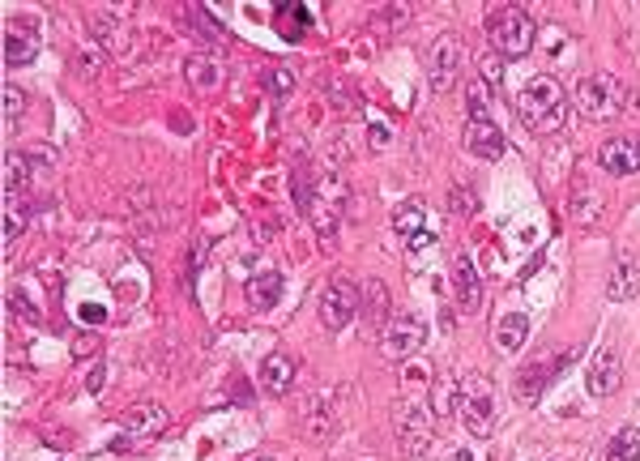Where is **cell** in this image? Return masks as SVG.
<instances>
[{"label":"cell","instance_id":"1","mask_svg":"<svg viewBox=\"0 0 640 461\" xmlns=\"http://www.w3.org/2000/svg\"><path fill=\"white\" fill-rule=\"evenodd\" d=\"M517 111L534 133H559L568 124V90L555 77H530L517 94Z\"/></svg>","mask_w":640,"mask_h":461},{"label":"cell","instance_id":"2","mask_svg":"<svg viewBox=\"0 0 640 461\" xmlns=\"http://www.w3.org/2000/svg\"><path fill=\"white\" fill-rule=\"evenodd\" d=\"M487 39L495 47V56H508V60H521L534 52V39H538V26L525 9L517 5H495L487 13Z\"/></svg>","mask_w":640,"mask_h":461},{"label":"cell","instance_id":"3","mask_svg":"<svg viewBox=\"0 0 640 461\" xmlns=\"http://www.w3.org/2000/svg\"><path fill=\"white\" fill-rule=\"evenodd\" d=\"M576 111H581L585 120H615L623 103H628V94L623 86L615 82L611 73H598V77H585V82H576Z\"/></svg>","mask_w":640,"mask_h":461},{"label":"cell","instance_id":"4","mask_svg":"<svg viewBox=\"0 0 640 461\" xmlns=\"http://www.w3.org/2000/svg\"><path fill=\"white\" fill-rule=\"evenodd\" d=\"M461 419L474 436H491V423H495V393H491V380L483 372H474L461 380Z\"/></svg>","mask_w":640,"mask_h":461},{"label":"cell","instance_id":"5","mask_svg":"<svg viewBox=\"0 0 640 461\" xmlns=\"http://www.w3.org/2000/svg\"><path fill=\"white\" fill-rule=\"evenodd\" d=\"M466 150L478 154V158H504L508 154V141L504 133L495 129V120H491V111L483 103V94H470V124H466Z\"/></svg>","mask_w":640,"mask_h":461},{"label":"cell","instance_id":"6","mask_svg":"<svg viewBox=\"0 0 640 461\" xmlns=\"http://www.w3.org/2000/svg\"><path fill=\"white\" fill-rule=\"evenodd\" d=\"M342 184L338 180H320L312 188V197H308V218H312V227L320 235V244H333L338 240V222H342Z\"/></svg>","mask_w":640,"mask_h":461},{"label":"cell","instance_id":"7","mask_svg":"<svg viewBox=\"0 0 640 461\" xmlns=\"http://www.w3.org/2000/svg\"><path fill=\"white\" fill-rule=\"evenodd\" d=\"M171 427V415L163 406H133L128 415L120 419V440L116 449H141V444L158 440Z\"/></svg>","mask_w":640,"mask_h":461},{"label":"cell","instance_id":"8","mask_svg":"<svg viewBox=\"0 0 640 461\" xmlns=\"http://www.w3.org/2000/svg\"><path fill=\"white\" fill-rule=\"evenodd\" d=\"M359 312V286L346 282V278H333L325 291H320V325H325L329 333L346 329L350 321H355Z\"/></svg>","mask_w":640,"mask_h":461},{"label":"cell","instance_id":"9","mask_svg":"<svg viewBox=\"0 0 640 461\" xmlns=\"http://www.w3.org/2000/svg\"><path fill=\"white\" fill-rule=\"evenodd\" d=\"M423 342H427V325L419 316H397V321H389L380 333V351L389 359H410Z\"/></svg>","mask_w":640,"mask_h":461},{"label":"cell","instance_id":"10","mask_svg":"<svg viewBox=\"0 0 640 461\" xmlns=\"http://www.w3.org/2000/svg\"><path fill=\"white\" fill-rule=\"evenodd\" d=\"M393 419H397V440H402V449H406L410 457H419L427 444H431V419H427V410L414 406V402H397Z\"/></svg>","mask_w":640,"mask_h":461},{"label":"cell","instance_id":"11","mask_svg":"<svg viewBox=\"0 0 640 461\" xmlns=\"http://www.w3.org/2000/svg\"><path fill=\"white\" fill-rule=\"evenodd\" d=\"M393 227L402 231V240L410 252H427L431 248V227H427V205L423 201H406V205H397V214H393Z\"/></svg>","mask_w":640,"mask_h":461},{"label":"cell","instance_id":"12","mask_svg":"<svg viewBox=\"0 0 640 461\" xmlns=\"http://www.w3.org/2000/svg\"><path fill=\"white\" fill-rule=\"evenodd\" d=\"M427 69H431V90H448V86H453V77L461 69V39L457 35H440L436 43H431Z\"/></svg>","mask_w":640,"mask_h":461},{"label":"cell","instance_id":"13","mask_svg":"<svg viewBox=\"0 0 640 461\" xmlns=\"http://www.w3.org/2000/svg\"><path fill=\"white\" fill-rule=\"evenodd\" d=\"M598 167L606 171V176H632V171H640V141L636 137H611L598 150Z\"/></svg>","mask_w":640,"mask_h":461},{"label":"cell","instance_id":"14","mask_svg":"<svg viewBox=\"0 0 640 461\" xmlns=\"http://www.w3.org/2000/svg\"><path fill=\"white\" fill-rule=\"evenodd\" d=\"M619 380H623V363L615 346H602V351L589 359V393L594 397H611L619 393Z\"/></svg>","mask_w":640,"mask_h":461},{"label":"cell","instance_id":"15","mask_svg":"<svg viewBox=\"0 0 640 461\" xmlns=\"http://www.w3.org/2000/svg\"><path fill=\"white\" fill-rule=\"evenodd\" d=\"M333 402H342V393H316L312 397V406H308V432L316 440H329V436H338V427H342V410L333 406Z\"/></svg>","mask_w":640,"mask_h":461},{"label":"cell","instance_id":"16","mask_svg":"<svg viewBox=\"0 0 640 461\" xmlns=\"http://www.w3.org/2000/svg\"><path fill=\"white\" fill-rule=\"evenodd\" d=\"M453 291H457V304L466 312H478V304H483V282H478L470 252H457L453 257Z\"/></svg>","mask_w":640,"mask_h":461},{"label":"cell","instance_id":"17","mask_svg":"<svg viewBox=\"0 0 640 461\" xmlns=\"http://www.w3.org/2000/svg\"><path fill=\"white\" fill-rule=\"evenodd\" d=\"M244 291H248V308L252 312H269L282 299V274L278 269H261V274L248 278Z\"/></svg>","mask_w":640,"mask_h":461},{"label":"cell","instance_id":"18","mask_svg":"<svg viewBox=\"0 0 640 461\" xmlns=\"http://www.w3.org/2000/svg\"><path fill=\"white\" fill-rule=\"evenodd\" d=\"M640 291V265L628 257V252H619L615 265H611V278H606V295L623 304V299H632Z\"/></svg>","mask_w":640,"mask_h":461},{"label":"cell","instance_id":"19","mask_svg":"<svg viewBox=\"0 0 640 461\" xmlns=\"http://www.w3.org/2000/svg\"><path fill=\"white\" fill-rule=\"evenodd\" d=\"M525 338H530V316H521V312H508V316H500V321H495V333H491V342L500 346L504 355H517L521 346H525Z\"/></svg>","mask_w":640,"mask_h":461},{"label":"cell","instance_id":"20","mask_svg":"<svg viewBox=\"0 0 640 461\" xmlns=\"http://www.w3.org/2000/svg\"><path fill=\"white\" fill-rule=\"evenodd\" d=\"M184 77L192 86H201V90H218L222 77H227V65H222L218 56H210V52H197V56H188Z\"/></svg>","mask_w":640,"mask_h":461},{"label":"cell","instance_id":"21","mask_svg":"<svg viewBox=\"0 0 640 461\" xmlns=\"http://www.w3.org/2000/svg\"><path fill=\"white\" fill-rule=\"evenodd\" d=\"M261 385H265V393H291L295 363L286 359V355H265L261 359Z\"/></svg>","mask_w":640,"mask_h":461},{"label":"cell","instance_id":"22","mask_svg":"<svg viewBox=\"0 0 640 461\" xmlns=\"http://www.w3.org/2000/svg\"><path fill=\"white\" fill-rule=\"evenodd\" d=\"M564 368V359H547V363H534V368H525L521 380H517V397L521 402H534V397L551 385V376Z\"/></svg>","mask_w":640,"mask_h":461},{"label":"cell","instance_id":"23","mask_svg":"<svg viewBox=\"0 0 640 461\" xmlns=\"http://www.w3.org/2000/svg\"><path fill=\"white\" fill-rule=\"evenodd\" d=\"M568 210H572V222H585V227H594V222L606 214V201H602L589 184H576V188H572Z\"/></svg>","mask_w":640,"mask_h":461},{"label":"cell","instance_id":"24","mask_svg":"<svg viewBox=\"0 0 640 461\" xmlns=\"http://www.w3.org/2000/svg\"><path fill=\"white\" fill-rule=\"evenodd\" d=\"M606 461H640V427H619L606 440Z\"/></svg>","mask_w":640,"mask_h":461},{"label":"cell","instance_id":"25","mask_svg":"<svg viewBox=\"0 0 640 461\" xmlns=\"http://www.w3.org/2000/svg\"><path fill=\"white\" fill-rule=\"evenodd\" d=\"M384 312H389V291H384V282H367L363 286V321L367 325H389V321H384Z\"/></svg>","mask_w":640,"mask_h":461},{"label":"cell","instance_id":"26","mask_svg":"<svg viewBox=\"0 0 640 461\" xmlns=\"http://www.w3.org/2000/svg\"><path fill=\"white\" fill-rule=\"evenodd\" d=\"M35 52H39L35 39H22L18 30H9V35H5V65H9V69L30 65V60H35Z\"/></svg>","mask_w":640,"mask_h":461},{"label":"cell","instance_id":"27","mask_svg":"<svg viewBox=\"0 0 640 461\" xmlns=\"http://www.w3.org/2000/svg\"><path fill=\"white\" fill-rule=\"evenodd\" d=\"M22 111H26V94L18 86H5V129L22 120Z\"/></svg>","mask_w":640,"mask_h":461},{"label":"cell","instance_id":"28","mask_svg":"<svg viewBox=\"0 0 640 461\" xmlns=\"http://www.w3.org/2000/svg\"><path fill=\"white\" fill-rule=\"evenodd\" d=\"M9 308H13V316H22L26 325H39V321H43V316H39V308H35V304H26L22 295H9Z\"/></svg>","mask_w":640,"mask_h":461},{"label":"cell","instance_id":"29","mask_svg":"<svg viewBox=\"0 0 640 461\" xmlns=\"http://www.w3.org/2000/svg\"><path fill=\"white\" fill-rule=\"evenodd\" d=\"M448 389H453V380L440 376V393L431 397V402H436V415H448V410H453V397H448Z\"/></svg>","mask_w":640,"mask_h":461},{"label":"cell","instance_id":"30","mask_svg":"<svg viewBox=\"0 0 640 461\" xmlns=\"http://www.w3.org/2000/svg\"><path fill=\"white\" fill-rule=\"evenodd\" d=\"M453 205H457V214H474L478 210V197L466 193V188H453Z\"/></svg>","mask_w":640,"mask_h":461},{"label":"cell","instance_id":"31","mask_svg":"<svg viewBox=\"0 0 640 461\" xmlns=\"http://www.w3.org/2000/svg\"><path fill=\"white\" fill-rule=\"evenodd\" d=\"M269 90H274L278 99H286V94H291V73H274L269 77Z\"/></svg>","mask_w":640,"mask_h":461},{"label":"cell","instance_id":"32","mask_svg":"<svg viewBox=\"0 0 640 461\" xmlns=\"http://www.w3.org/2000/svg\"><path fill=\"white\" fill-rule=\"evenodd\" d=\"M99 351V338H77L73 342V355H94Z\"/></svg>","mask_w":640,"mask_h":461},{"label":"cell","instance_id":"33","mask_svg":"<svg viewBox=\"0 0 640 461\" xmlns=\"http://www.w3.org/2000/svg\"><path fill=\"white\" fill-rule=\"evenodd\" d=\"M483 73H487V82H500V56H487L483 60Z\"/></svg>","mask_w":640,"mask_h":461},{"label":"cell","instance_id":"34","mask_svg":"<svg viewBox=\"0 0 640 461\" xmlns=\"http://www.w3.org/2000/svg\"><path fill=\"white\" fill-rule=\"evenodd\" d=\"M86 389H90V393H99V389H103V368H94V372L86 376Z\"/></svg>","mask_w":640,"mask_h":461},{"label":"cell","instance_id":"35","mask_svg":"<svg viewBox=\"0 0 640 461\" xmlns=\"http://www.w3.org/2000/svg\"><path fill=\"white\" fill-rule=\"evenodd\" d=\"M82 321H103V308H90V304H86V308H82Z\"/></svg>","mask_w":640,"mask_h":461},{"label":"cell","instance_id":"36","mask_svg":"<svg viewBox=\"0 0 640 461\" xmlns=\"http://www.w3.org/2000/svg\"><path fill=\"white\" fill-rule=\"evenodd\" d=\"M367 133H372V141H376V146H384V141H389V133H384L380 124H372V129H367Z\"/></svg>","mask_w":640,"mask_h":461},{"label":"cell","instance_id":"37","mask_svg":"<svg viewBox=\"0 0 640 461\" xmlns=\"http://www.w3.org/2000/svg\"><path fill=\"white\" fill-rule=\"evenodd\" d=\"M457 461H478V457L474 453H457Z\"/></svg>","mask_w":640,"mask_h":461},{"label":"cell","instance_id":"38","mask_svg":"<svg viewBox=\"0 0 640 461\" xmlns=\"http://www.w3.org/2000/svg\"><path fill=\"white\" fill-rule=\"evenodd\" d=\"M252 461H274V457H252Z\"/></svg>","mask_w":640,"mask_h":461}]
</instances>
